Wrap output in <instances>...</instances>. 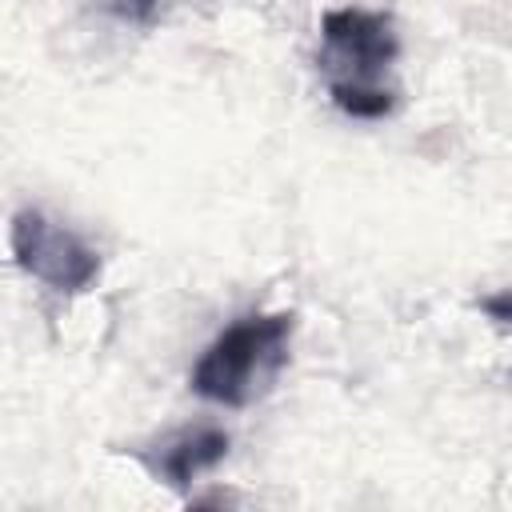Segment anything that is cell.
Listing matches in <instances>:
<instances>
[{
    "instance_id": "1",
    "label": "cell",
    "mask_w": 512,
    "mask_h": 512,
    "mask_svg": "<svg viewBox=\"0 0 512 512\" xmlns=\"http://www.w3.org/2000/svg\"><path fill=\"white\" fill-rule=\"evenodd\" d=\"M396 56L400 40L392 16L372 8H332L320 16V72L340 112L356 120H380L396 104Z\"/></svg>"
},
{
    "instance_id": "2",
    "label": "cell",
    "mask_w": 512,
    "mask_h": 512,
    "mask_svg": "<svg viewBox=\"0 0 512 512\" xmlns=\"http://www.w3.org/2000/svg\"><path fill=\"white\" fill-rule=\"evenodd\" d=\"M292 328V312H252L232 320L196 360L188 376L192 392L208 404L248 408L276 384L280 368L288 364Z\"/></svg>"
},
{
    "instance_id": "3",
    "label": "cell",
    "mask_w": 512,
    "mask_h": 512,
    "mask_svg": "<svg viewBox=\"0 0 512 512\" xmlns=\"http://www.w3.org/2000/svg\"><path fill=\"white\" fill-rule=\"evenodd\" d=\"M12 256L32 280L68 296L92 288L100 276L96 248L40 208H20L12 216Z\"/></svg>"
},
{
    "instance_id": "4",
    "label": "cell",
    "mask_w": 512,
    "mask_h": 512,
    "mask_svg": "<svg viewBox=\"0 0 512 512\" xmlns=\"http://www.w3.org/2000/svg\"><path fill=\"white\" fill-rule=\"evenodd\" d=\"M224 456H228V432L224 428H212V424H196V428H180L168 440H160L156 452L144 456V464L164 484L188 488L196 476H204L208 468H216Z\"/></svg>"
},
{
    "instance_id": "5",
    "label": "cell",
    "mask_w": 512,
    "mask_h": 512,
    "mask_svg": "<svg viewBox=\"0 0 512 512\" xmlns=\"http://www.w3.org/2000/svg\"><path fill=\"white\" fill-rule=\"evenodd\" d=\"M116 4H120V12L132 16V20H148V16L160 8V0H116Z\"/></svg>"
},
{
    "instance_id": "6",
    "label": "cell",
    "mask_w": 512,
    "mask_h": 512,
    "mask_svg": "<svg viewBox=\"0 0 512 512\" xmlns=\"http://www.w3.org/2000/svg\"><path fill=\"white\" fill-rule=\"evenodd\" d=\"M484 312H488V316H496V320H512V292L488 296V300H484Z\"/></svg>"
}]
</instances>
